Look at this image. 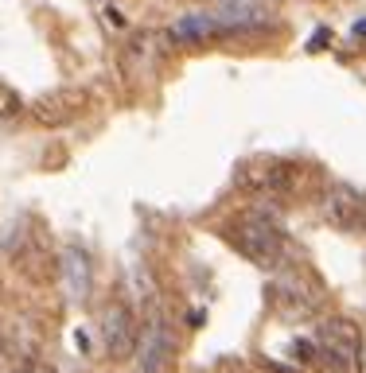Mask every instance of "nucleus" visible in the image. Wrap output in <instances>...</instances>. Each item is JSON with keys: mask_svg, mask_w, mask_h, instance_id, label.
Returning <instances> with one entry per match:
<instances>
[{"mask_svg": "<svg viewBox=\"0 0 366 373\" xmlns=\"http://www.w3.org/2000/svg\"><path fill=\"white\" fill-rule=\"evenodd\" d=\"M98 331H101V346L113 361H129L136 354V342H141V326H136L129 303L113 300L101 307L98 315Z\"/></svg>", "mask_w": 366, "mask_h": 373, "instance_id": "5", "label": "nucleus"}, {"mask_svg": "<svg viewBox=\"0 0 366 373\" xmlns=\"http://www.w3.org/2000/svg\"><path fill=\"white\" fill-rule=\"evenodd\" d=\"M0 361H4V338H0Z\"/></svg>", "mask_w": 366, "mask_h": 373, "instance_id": "15", "label": "nucleus"}, {"mask_svg": "<svg viewBox=\"0 0 366 373\" xmlns=\"http://www.w3.org/2000/svg\"><path fill=\"white\" fill-rule=\"evenodd\" d=\"M363 203H366V194L354 183L331 179L324 187V194H319V218L331 229H358L363 226Z\"/></svg>", "mask_w": 366, "mask_h": 373, "instance_id": "7", "label": "nucleus"}, {"mask_svg": "<svg viewBox=\"0 0 366 373\" xmlns=\"http://www.w3.org/2000/svg\"><path fill=\"white\" fill-rule=\"evenodd\" d=\"M59 280H62V296H66V303L82 307V303L90 300V292H94V261H90V253H86L82 245H74V241L62 245Z\"/></svg>", "mask_w": 366, "mask_h": 373, "instance_id": "8", "label": "nucleus"}, {"mask_svg": "<svg viewBox=\"0 0 366 373\" xmlns=\"http://www.w3.org/2000/svg\"><path fill=\"white\" fill-rule=\"evenodd\" d=\"M16 373H55V370H51V365H43V361H24Z\"/></svg>", "mask_w": 366, "mask_h": 373, "instance_id": "13", "label": "nucleus"}, {"mask_svg": "<svg viewBox=\"0 0 366 373\" xmlns=\"http://www.w3.org/2000/svg\"><path fill=\"white\" fill-rule=\"evenodd\" d=\"M265 300L277 319L284 323H308L328 307V288L319 284V276L304 265H284L281 272H273L265 284Z\"/></svg>", "mask_w": 366, "mask_h": 373, "instance_id": "2", "label": "nucleus"}, {"mask_svg": "<svg viewBox=\"0 0 366 373\" xmlns=\"http://www.w3.org/2000/svg\"><path fill=\"white\" fill-rule=\"evenodd\" d=\"M136 370L141 373H168L175 361V331L164 315H152L141 326V342H136Z\"/></svg>", "mask_w": 366, "mask_h": 373, "instance_id": "6", "label": "nucleus"}, {"mask_svg": "<svg viewBox=\"0 0 366 373\" xmlns=\"http://www.w3.org/2000/svg\"><path fill=\"white\" fill-rule=\"evenodd\" d=\"M316 365L324 373H363V331L347 315H328L316 326Z\"/></svg>", "mask_w": 366, "mask_h": 373, "instance_id": "3", "label": "nucleus"}, {"mask_svg": "<svg viewBox=\"0 0 366 373\" xmlns=\"http://www.w3.org/2000/svg\"><path fill=\"white\" fill-rule=\"evenodd\" d=\"M20 113H24L20 94H16L12 86H0V133H4V129H12L16 120H20Z\"/></svg>", "mask_w": 366, "mask_h": 373, "instance_id": "12", "label": "nucleus"}, {"mask_svg": "<svg viewBox=\"0 0 366 373\" xmlns=\"http://www.w3.org/2000/svg\"><path fill=\"white\" fill-rule=\"evenodd\" d=\"M86 90H51V94L36 97L32 101V117L39 120V125H71L74 117H82L86 109Z\"/></svg>", "mask_w": 366, "mask_h": 373, "instance_id": "9", "label": "nucleus"}, {"mask_svg": "<svg viewBox=\"0 0 366 373\" xmlns=\"http://www.w3.org/2000/svg\"><path fill=\"white\" fill-rule=\"evenodd\" d=\"M171 36L164 31H136L125 47V70L129 74H145V66H160L164 55H168Z\"/></svg>", "mask_w": 366, "mask_h": 373, "instance_id": "10", "label": "nucleus"}, {"mask_svg": "<svg viewBox=\"0 0 366 373\" xmlns=\"http://www.w3.org/2000/svg\"><path fill=\"white\" fill-rule=\"evenodd\" d=\"M234 183L245 191L269 194V198H293L304 187V168L284 156H249L238 164Z\"/></svg>", "mask_w": 366, "mask_h": 373, "instance_id": "4", "label": "nucleus"}, {"mask_svg": "<svg viewBox=\"0 0 366 373\" xmlns=\"http://www.w3.org/2000/svg\"><path fill=\"white\" fill-rule=\"evenodd\" d=\"M171 43H207V39L222 36V24L215 16H183L171 24Z\"/></svg>", "mask_w": 366, "mask_h": 373, "instance_id": "11", "label": "nucleus"}, {"mask_svg": "<svg viewBox=\"0 0 366 373\" xmlns=\"http://www.w3.org/2000/svg\"><path fill=\"white\" fill-rule=\"evenodd\" d=\"M363 233H366V203H363Z\"/></svg>", "mask_w": 366, "mask_h": 373, "instance_id": "14", "label": "nucleus"}, {"mask_svg": "<svg viewBox=\"0 0 366 373\" xmlns=\"http://www.w3.org/2000/svg\"><path fill=\"white\" fill-rule=\"evenodd\" d=\"M226 241L249 265H257L269 276L281 272L284 265H293V257H289V233L281 229L277 218L261 214V210H245V214L234 218L230 229H226Z\"/></svg>", "mask_w": 366, "mask_h": 373, "instance_id": "1", "label": "nucleus"}]
</instances>
